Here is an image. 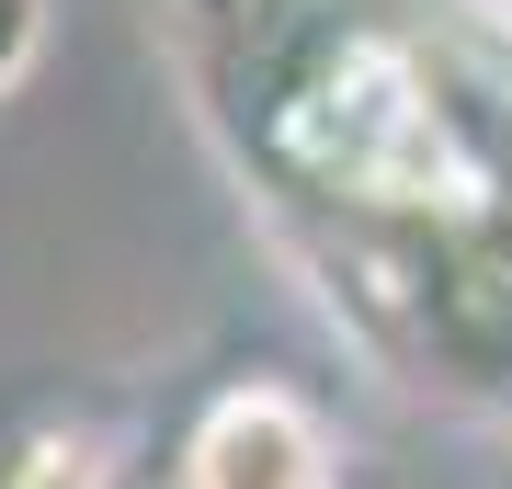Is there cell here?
<instances>
[{
	"instance_id": "cell-1",
	"label": "cell",
	"mask_w": 512,
	"mask_h": 489,
	"mask_svg": "<svg viewBox=\"0 0 512 489\" xmlns=\"http://www.w3.org/2000/svg\"><path fill=\"white\" fill-rule=\"evenodd\" d=\"M239 217L444 421H512V35L467 0H160Z\"/></svg>"
},
{
	"instance_id": "cell-3",
	"label": "cell",
	"mask_w": 512,
	"mask_h": 489,
	"mask_svg": "<svg viewBox=\"0 0 512 489\" xmlns=\"http://www.w3.org/2000/svg\"><path fill=\"white\" fill-rule=\"evenodd\" d=\"M35 46H46V0H0V91L35 69Z\"/></svg>"
},
{
	"instance_id": "cell-2",
	"label": "cell",
	"mask_w": 512,
	"mask_h": 489,
	"mask_svg": "<svg viewBox=\"0 0 512 489\" xmlns=\"http://www.w3.org/2000/svg\"><path fill=\"white\" fill-rule=\"evenodd\" d=\"M342 433H330V410L308 387L285 376H239L217 387L194 421H183V455H171V478L183 489H342Z\"/></svg>"
},
{
	"instance_id": "cell-6",
	"label": "cell",
	"mask_w": 512,
	"mask_h": 489,
	"mask_svg": "<svg viewBox=\"0 0 512 489\" xmlns=\"http://www.w3.org/2000/svg\"><path fill=\"white\" fill-rule=\"evenodd\" d=\"M467 12H478V23H501V35H512V0H467Z\"/></svg>"
},
{
	"instance_id": "cell-4",
	"label": "cell",
	"mask_w": 512,
	"mask_h": 489,
	"mask_svg": "<svg viewBox=\"0 0 512 489\" xmlns=\"http://www.w3.org/2000/svg\"><path fill=\"white\" fill-rule=\"evenodd\" d=\"M342 489H467V478H444V467H410V455H353Z\"/></svg>"
},
{
	"instance_id": "cell-5",
	"label": "cell",
	"mask_w": 512,
	"mask_h": 489,
	"mask_svg": "<svg viewBox=\"0 0 512 489\" xmlns=\"http://www.w3.org/2000/svg\"><path fill=\"white\" fill-rule=\"evenodd\" d=\"M103 489H183V478H160V467H114Z\"/></svg>"
}]
</instances>
